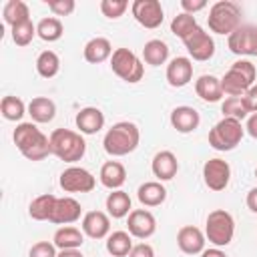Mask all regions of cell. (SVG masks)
Listing matches in <instances>:
<instances>
[{
	"label": "cell",
	"instance_id": "8992f818",
	"mask_svg": "<svg viewBox=\"0 0 257 257\" xmlns=\"http://www.w3.org/2000/svg\"><path fill=\"white\" fill-rule=\"evenodd\" d=\"M235 235V219L225 209H215L207 215L205 221V237L215 247H227Z\"/></svg>",
	"mask_w": 257,
	"mask_h": 257
},
{
	"label": "cell",
	"instance_id": "8d00e7d4",
	"mask_svg": "<svg viewBox=\"0 0 257 257\" xmlns=\"http://www.w3.org/2000/svg\"><path fill=\"white\" fill-rule=\"evenodd\" d=\"M221 112H223V116L237 118V120H243L249 114V110H247V106L243 102V96H227L221 102Z\"/></svg>",
	"mask_w": 257,
	"mask_h": 257
},
{
	"label": "cell",
	"instance_id": "d590c367",
	"mask_svg": "<svg viewBox=\"0 0 257 257\" xmlns=\"http://www.w3.org/2000/svg\"><path fill=\"white\" fill-rule=\"evenodd\" d=\"M197 28H199L197 18H195L193 14H187V12H181V14H177V16L171 20V32H173L177 38H181V40H185V38H187L189 34H193Z\"/></svg>",
	"mask_w": 257,
	"mask_h": 257
},
{
	"label": "cell",
	"instance_id": "681fc988",
	"mask_svg": "<svg viewBox=\"0 0 257 257\" xmlns=\"http://www.w3.org/2000/svg\"><path fill=\"white\" fill-rule=\"evenodd\" d=\"M255 177H257V169H255Z\"/></svg>",
	"mask_w": 257,
	"mask_h": 257
},
{
	"label": "cell",
	"instance_id": "d6986e66",
	"mask_svg": "<svg viewBox=\"0 0 257 257\" xmlns=\"http://www.w3.org/2000/svg\"><path fill=\"white\" fill-rule=\"evenodd\" d=\"M74 122L80 135H96L104 126V114L96 106H84L76 112Z\"/></svg>",
	"mask_w": 257,
	"mask_h": 257
},
{
	"label": "cell",
	"instance_id": "ffe728a7",
	"mask_svg": "<svg viewBox=\"0 0 257 257\" xmlns=\"http://www.w3.org/2000/svg\"><path fill=\"white\" fill-rule=\"evenodd\" d=\"M199 122H201V116H199L197 108H193V106L183 104V106L173 108V112H171V126L177 133H183V135L193 133L199 126Z\"/></svg>",
	"mask_w": 257,
	"mask_h": 257
},
{
	"label": "cell",
	"instance_id": "5bb4252c",
	"mask_svg": "<svg viewBox=\"0 0 257 257\" xmlns=\"http://www.w3.org/2000/svg\"><path fill=\"white\" fill-rule=\"evenodd\" d=\"M126 227H128V233L133 237H137V239H149L157 231V219L147 209H133L128 213Z\"/></svg>",
	"mask_w": 257,
	"mask_h": 257
},
{
	"label": "cell",
	"instance_id": "1f68e13d",
	"mask_svg": "<svg viewBox=\"0 0 257 257\" xmlns=\"http://www.w3.org/2000/svg\"><path fill=\"white\" fill-rule=\"evenodd\" d=\"M133 247V235L126 231H114L106 237V251L112 257H126Z\"/></svg>",
	"mask_w": 257,
	"mask_h": 257
},
{
	"label": "cell",
	"instance_id": "ac0fdd59",
	"mask_svg": "<svg viewBox=\"0 0 257 257\" xmlns=\"http://www.w3.org/2000/svg\"><path fill=\"white\" fill-rule=\"evenodd\" d=\"M82 233L90 239H104L110 233V219L102 211H88L82 217Z\"/></svg>",
	"mask_w": 257,
	"mask_h": 257
},
{
	"label": "cell",
	"instance_id": "e0dca14e",
	"mask_svg": "<svg viewBox=\"0 0 257 257\" xmlns=\"http://www.w3.org/2000/svg\"><path fill=\"white\" fill-rule=\"evenodd\" d=\"M80 213H82V207L76 199L72 197H58L56 203H54V211L50 215V223H56V225H70V223H76L80 219Z\"/></svg>",
	"mask_w": 257,
	"mask_h": 257
},
{
	"label": "cell",
	"instance_id": "d6a6232c",
	"mask_svg": "<svg viewBox=\"0 0 257 257\" xmlns=\"http://www.w3.org/2000/svg\"><path fill=\"white\" fill-rule=\"evenodd\" d=\"M62 34H64V26L56 16H46L36 24V36L42 38L44 42H56L62 38Z\"/></svg>",
	"mask_w": 257,
	"mask_h": 257
},
{
	"label": "cell",
	"instance_id": "b9f144b4",
	"mask_svg": "<svg viewBox=\"0 0 257 257\" xmlns=\"http://www.w3.org/2000/svg\"><path fill=\"white\" fill-rule=\"evenodd\" d=\"M181 8H183V12L195 16V12L207 8V2H205V0H181Z\"/></svg>",
	"mask_w": 257,
	"mask_h": 257
},
{
	"label": "cell",
	"instance_id": "bcb514c9",
	"mask_svg": "<svg viewBox=\"0 0 257 257\" xmlns=\"http://www.w3.org/2000/svg\"><path fill=\"white\" fill-rule=\"evenodd\" d=\"M245 203H247L249 211L257 213V187H253V189L247 193V199H245Z\"/></svg>",
	"mask_w": 257,
	"mask_h": 257
},
{
	"label": "cell",
	"instance_id": "3957f363",
	"mask_svg": "<svg viewBox=\"0 0 257 257\" xmlns=\"http://www.w3.org/2000/svg\"><path fill=\"white\" fill-rule=\"evenodd\" d=\"M50 151L64 163H76L86 153V143L80 133L70 128H54L50 133Z\"/></svg>",
	"mask_w": 257,
	"mask_h": 257
},
{
	"label": "cell",
	"instance_id": "277c9868",
	"mask_svg": "<svg viewBox=\"0 0 257 257\" xmlns=\"http://www.w3.org/2000/svg\"><path fill=\"white\" fill-rule=\"evenodd\" d=\"M209 30L215 34H233L241 26V6L233 0H219L209 8Z\"/></svg>",
	"mask_w": 257,
	"mask_h": 257
},
{
	"label": "cell",
	"instance_id": "5b68a950",
	"mask_svg": "<svg viewBox=\"0 0 257 257\" xmlns=\"http://www.w3.org/2000/svg\"><path fill=\"white\" fill-rule=\"evenodd\" d=\"M257 78V68L251 60H237L231 64V68L225 72V76L221 78V86H223V94L227 96H243Z\"/></svg>",
	"mask_w": 257,
	"mask_h": 257
},
{
	"label": "cell",
	"instance_id": "6da1fadb",
	"mask_svg": "<svg viewBox=\"0 0 257 257\" xmlns=\"http://www.w3.org/2000/svg\"><path fill=\"white\" fill-rule=\"evenodd\" d=\"M12 141L28 161H42L52 155L50 137H46L34 122H18L12 133Z\"/></svg>",
	"mask_w": 257,
	"mask_h": 257
},
{
	"label": "cell",
	"instance_id": "4fadbf2b",
	"mask_svg": "<svg viewBox=\"0 0 257 257\" xmlns=\"http://www.w3.org/2000/svg\"><path fill=\"white\" fill-rule=\"evenodd\" d=\"M187 52L191 54L193 60H199V62H205L209 58H213L215 54V40L209 32H205V28H197L193 34H189L185 40H183Z\"/></svg>",
	"mask_w": 257,
	"mask_h": 257
},
{
	"label": "cell",
	"instance_id": "2e32d148",
	"mask_svg": "<svg viewBox=\"0 0 257 257\" xmlns=\"http://www.w3.org/2000/svg\"><path fill=\"white\" fill-rule=\"evenodd\" d=\"M193 78V62L187 56H175L167 64V82L173 88H183Z\"/></svg>",
	"mask_w": 257,
	"mask_h": 257
},
{
	"label": "cell",
	"instance_id": "d4e9b609",
	"mask_svg": "<svg viewBox=\"0 0 257 257\" xmlns=\"http://www.w3.org/2000/svg\"><path fill=\"white\" fill-rule=\"evenodd\" d=\"M137 199L141 201V205L145 207H159L165 203L167 199V189L163 187L161 181H147L139 187L137 191Z\"/></svg>",
	"mask_w": 257,
	"mask_h": 257
},
{
	"label": "cell",
	"instance_id": "f1b7e54d",
	"mask_svg": "<svg viewBox=\"0 0 257 257\" xmlns=\"http://www.w3.org/2000/svg\"><path fill=\"white\" fill-rule=\"evenodd\" d=\"M2 16H4V22L10 28H14V26L30 20V8L22 0H8L2 8Z\"/></svg>",
	"mask_w": 257,
	"mask_h": 257
},
{
	"label": "cell",
	"instance_id": "f6af8a7d",
	"mask_svg": "<svg viewBox=\"0 0 257 257\" xmlns=\"http://www.w3.org/2000/svg\"><path fill=\"white\" fill-rule=\"evenodd\" d=\"M245 131L249 133V137L257 139V112H253L249 118H247V124H245Z\"/></svg>",
	"mask_w": 257,
	"mask_h": 257
},
{
	"label": "cell",
	"instance_id": "44dd1931",
	"mask_svg": "<svg viewBox=\"0 0 257 257\" xmlns=\"http://www.w3.org/2000/svg\"><path fill=\"white\" fill-rule=\"evenodd\" d=\"M151 171H153V175L159 181H171L177 175V171H179V161H177L175 153H171V151H159L153 157Z\"/></svg>",
	"mask_w": 257,
	"mask_h": 257
},
{
	"label": "cell",
	"instance_id": "9c48e42d",
	"mask_svg": "<svg viewBox=\"0 0 257 257\" xmlns=\"http://www.w3.org/2000/svg\"><path fill=\"white\" fill-rule=\"evenodd\" d=\"M58 185L64 193H90L96 187V179L84 167H68L60 173Z\"/></svg>",
	"mask_w": 257,
	"mask_h": 257
},
{
	"label": "cell",
	"instance_id": "7c38bea8",
	"mask_svg": "<svg viewBox=\"0 0 257 257\" xmlns=\"http://www.w3.org/2000/svg\"><path fill=\"white\" fill-rule=\"evenodd\" d=\"M203 181L215 193L227 189V185L231 181V167H229V163L219 159V157L205 161V165H203Z\"/></svg>",
	"mask_w": 257,
	"mask_h": 257
},
{
	"label": "cell",
	"instance_id": "8fae6325",
	"mask_svg": "<svg viewBox=\"0 0 257 257\" xmlns=\"http://www.w3.org/2000/svg\"><path fill=\"white\" fill-rule=\"evenodd\" d=\"M131 12L135 20L149 30L159 28L165 20V10L159 0H135L131 4Z\"/></svg>",
	"mask_w": 257,
	"mask_h": 257
},
{
	"label": "cell",
	"instance_id": "7bdbcfd3",
	"mask_svg": "<svg viewBox=\"0 0 257 257\" xmlns=\"http://www.w3.org/2000/svg\"><path fill=\"white\" fill-rule=\"evenodd\" d=\"M243 102L247 106L249 112H257V84H253L245 94H243Z\"/></svg>",
	"mask_w": 257,
	"mask_h": 257
},
{
	"label": "cell",
	"instance_id": "ee69618b",
	"mask_svg": "<svg viewBox=\"0 0 257 257\" xmlns=\"http://www.w3.org/2000/svg\"><path fill=\"white\" fill-rule=\"evenodd\" d=\"M128 257H155V249L149 243H139L131 249Z\"/></svg>",
	"mask_w": 257,
	"mask_h": 257
},
{
	"label": "cell",
	"instance_id": "60d3db41",
	"mask_svg": "<svg viewBox=\"0 0 257 257\" xmlns=\"http://www.w3.org/2000/svg\"><path fill=\"white\" fill-rule=\"evenodd\" d=\"M46 4H48V8L52 10L54 16H68L76 8L74 0H46Z\"/></svg>",
	"mask_w": 257,
	"mask_h": 257
},
{
	"label": "cell",
	"instance_id": "9a60e30c",
	"mask_svg": "<svg viewBox=\"0 0 257 257\" xmlns=\"http://www.w3.org/2000/svg\"><path fill=\"white\" fill-rule=\"evenodd\" d=\"M205 233L195 225H185L177 233V245L187 255H199L205 251Z\"/></svg>",
	"mask_w": 257,
	"mask_h": 257
},
{
	"label": "cell",
	"instance_id": "cb8c5ba5",
	"mask_svg": "<svg viewBox=\"0 0 257 257\" xmlns=\"http://www.w3.org/2000/svg\"><path fill=\"white\" fill-rule=\"evenodd\" d=\"M195 92L201 100L205 102H219L223 98V86H221V78L213 76V74H203L195 80Z\"/></svg>",
	"mask_w": 257,
	"mask_h": 257
},
{
	"label": "cell",
	"instance_id": "52a82bcc",
	"mask_svg": "<svg viewBox=\"0 0 257 257\" xmlns=\"http://www.w3.org/2000/svg\"><path fill=\"white\" fill-rule=\"evenodd\" d=\"M243 135H245V128H243L241 120L223 116V118L209 131V145H211L215 151L227 153V151H233V149L241 143Z\"/></svg>",
	"mask_w": 257,
	"mask_h": 257
},
{
	"label": "cell",
	"instance_id": "603a6c76",
	"mask_svg": "<svg viewBox=\"0 0 257 257\" xmlns=\"http://www.w3.org/2000/svg\"><path fill=\"white\" fill-rule=\"evenodd\" d=\"M112 52H114V50H112V44H110V40L104 38V36H94V38H90V40L84 44V50H82L84 60L90 62V64H100V62L108 60V58L112 56Z\"/></svg>",
	"mask_w": 257,
	"mask_h": 257
},
{
	"label": "cell",
	"instance_id": "f35d334b",
	"mask_svg": "<svg viewBox=\"0 0 257 257\" xmlns=\"http://www.w3.org/2000/svg\"><path fill=\"white\" fill-rule=\"evenodd\" d=\"M128 8V2L126 0H102L100 2V12L110 18V20H116L120 18Z\"/></svg>",
	"mask_w": 257,
	"mask_h": 257
},
{
	"label": "cell",
	"instance_id": "7a4b0ae2",
	"mask_svg": "<svg viewBox=\"0 0 257 257\" xmlns=\"http://www.w3.org/2000/svg\"><path fill=\"white\" fill-rule=\"evenodd\" d=\"M139 141H141L139 126L131 120H120L106 131L102 139V147L110 157H124L139 147Z\"/></svg>",
	"mask_w": 257,
	"mask_h": 257
},
{
	"label": "cell",
	"instance_id": "4316f807",
	"mask_svg": "<svg viewBox=\"0 0 257 257\" xmlns=\"http://www.w3.org/2000/svg\"><path fill=\"white\" fill-rule=\"evenodd\" d=\"M52 243L56 245V249H80L84 243V233L72 225H64L56 229Z\"/></svg>",
	"mask_w": 257,
	"mask_h": 257
},
{
	"label": "cell",
	"instance_id": "83f0119b",
	"mask_svg": "<svg viewBox=\"0 0 257 257\" xmlns=\"http://www.w3.org/2000/svg\"><path fill=\"white\" fill-rule=\"evenodd\" d=\"M104 207H106L108 217H112V219L128 217V213H131V197L122 189L112 191V193H108V197L104 201Z\"/></svg>",
	"mask_w": 257,
	"mask_h": 257
},
{
	"label": "cell",
	"instance_id": "ab89813d",
	"mask_svg": "<svg viewBox=\"0 0 257 257\" xmlns=\"http://www.w3.org/2000/svg\"><path fill=\"white\" fill-rule=\"evenodd\" d=\"M56 245L50 241H38L30 247L28 257H56Z\"/></svg>",
	"mask_w": 257,
	"mask_h": 257
},
{
	"label": "cell",
	"instance_id": "ba28073f",
	"mask_svg": "<svg viewBox=\"0 0 257 257\" xmlns=\"http://www.w3.org/2000/svg\"><path fill=\"white\" fill-rule=\"evenodd\" d=\"M110 68L118 78H122L124 82H131V84L143 80V76H145V66H143L141 58L128 48H116L112 52Z\"/></svg>",
	"mask_w": 257,
	"mask_h": 257
},
{
	"label": "cell",
	"instance_id": "e575fe53",
	"mask_svg": "<svg viewBox=\"0 0 257 257\" xmlns=\"http://www.w3.org/2000/svg\"><path fill=\"white\" fill-rule=\"evenodd\" d=\"M0 110H2V116H4L6 120L20 122V120H22V116L26 114L28 106L24 104V100H22V98L8 94V96H4V98H2V102H0Z\"/></svg>",
	"mask_w": 257,
	"mask_h": 257
},
{
	"label": "cell",
	"instance_id": "4dcf8cb0",
	"mask_svg": "<svg viewBox=\"0 0 257 257\" xmlns=\"http://www.w3.org/2000/svg\"><path fill=\"white\" fill-rule=\"evenodd\" d=\"M58 197H54L52 193H44L38 195L30 205H28V215L34 221H50V215L54 211V203Z\"/></svg>",
	"mask_w": 257,
	"mask_h": 257
},
{
	"label": "cell",
	"instance_id": "836d02e7",
	"mask_svg": "<svg viewBox=\"0 0 257 257\" xmlns=\"http://www.w3.org/2000/svg\"><path fill=\"white\" fill-rule=\"evenodd\" d=\"M60 70V58L54 50H42L36 58V72L42 78H52Z\"/></svg>",
	"mask_w": 257,
	"mask_h": 257
},
{
	"label": "cell",
	"instance_id": "c3c4849f",
	"mask_svg": "<svg viewBox=\"0 0 257 257\" xmlns=\"http://www.w3.org/2000/svg\"><path fill=\"white\" fill-rule=\"evenodd\" d=\"M56 257H84L80 253V249H60Z\"/></svg>",
	"mask_w": 257,
	"mask_h": 257
},
{
	"label": "cell",
	"instance_id": "f546056e",
	"mask_svg": "<svg viewBox=\"0 0 257 257\" xmlns=\"http://www.w3.org/2000/svg\"><path fill=\"white\" fill-rule=\"evenodd\" d=\"M169 58V46L161 38H153L143 46V60L151 66H161Z\"/></svg>",
	"mask_w": 257,
	"mask_h": 257
},
{
	"label": "cell",
	"instance_id": "484cf974",
	"mask_svg": "<svg viewBox=\"0 0 257 257\" xmlns=\"http://www.w3.org/2000/svg\"><path fill=\"white\" fill-rule=\"evenodd\" d=\"M28 114L32 122H40V124L50 122L56 116V104L48 96H36L28 102Z\"/></svg>",
	"mask_w": 257,
	"mask_h": 257
},
{
	"label": "cell",
	"instance_id": "30bf717a",
	"mask_svg": "<svg viewBox=\"0 0 257 257\" xmlns=\"http://www.w3.org/2000/svg\"><path fill=\"white\" fill-rule=\"evenodd\" d=\"M227 46L237 56H257V26L241 24L233 34L227 36Z\"/></svg>",
	"mask_w": 257,
	"mask_h": 257
},
{
	"label": "cell",
	"instance_id": "7402d4cb",
	"mask_svg": "<svg viewBox=\"0 0 257 257\" xmlns=\"http://www.w3.org/2000/svg\"><path fill=\"white\" fill-rule=\"evenodd\" d=\"M98 181L108 191H118L124 185V181H126V169H124V165L118 163V161H106L100 167Z\"/></svg>",
	"mask_w": 257,
	"mask_h": 257
},
{
	"label": "cell",
	"instance_id": "74e56055",
	"mask_svg": "<svg viewBox=\"0 0 257 257\" xmlns=\"http://www.w3.org/2000/svg\"><path fill=\"white\" fill-rule=\"evenodd\" d=\"M34 36H36V26L32 24V20H26L12 28V40L16 46H28Z\"/></svg>",
	"mask_w": 257,
	"mask_h": 257
},
{
	"label": "cell",
	"instance_id": "7dc6e473",
	"mask_svg": "<svg viewBox=\"0 0 257 257\" xmlns=\"http://www.w3.org/2000/svg\"><path fill=\"white\" fill-rule=\"evenodd\" d=\"M201 257H227V255L225 251H221V247H211V249H205Z\"/></svg>",
	"mask_w": 257,
	"mask_h": 257
}]
</instances>
